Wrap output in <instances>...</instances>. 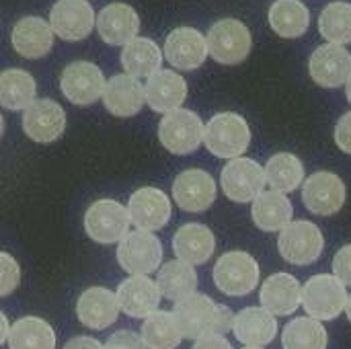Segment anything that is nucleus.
Segmentation results:
<instances>
[{"label":"nucleus","mask_w":351,"mask_h":349,"mask_svg":"<svg viewBox=\"0 0 351 349\" xmlns=\"http://www.w3.org/2000/svg\"><path fill=\"white\" fill-rule=\"evenodd\" d=\"M173 315L183 339L195 341L208 335H224L232 331L234 321V315L228 306L216 304L210 296L197 292L175 302Z\"/></svg>","instance_id":"nucleus-1"},{"label":"nucleus","mask_w":351,"mask_h":349,"mask_svg":"<svg viewBox=\"0 0 351 349\" xmlns=\"http://www.w3.org/2000/svg\"><path fill=\"white\" fill-rule=\"evenodd\" d=\"M204 144L218 158H239L251 144V128L239 113H216L204 125Z\"/></svg>","instance_id":"nucleus-2"},{"label":"nucleus","mask_w":351,"mask_h":349,"mask_svg":"<svg viewBox=\"0 0 351 349\" xmlns=\"http://www.w3.org/2000/svg\"><path fill=\"white\" fill-rule=\"evenodd\" d=\"M261 272L253 255L245 251H228L214 265L216 288L232 298L251 294L259 284Z\"/></svg>","instance_id":"nucleus-3"},{"label":"nucleus","mask_w":351,"mask_h":349,"mask_svg":"<svg viewBox=\"0 0 351 349\" xmlns=\"http://www.w3.org/2000/svg\"><path fill=\"white\" fill-rule=\"evenodd\" d=\"M348 296L346 286L335 276L319 274L304 284L300 306H304V313L315 321H333L346 311Z\"/></svg>","instance_id":"nucleus-4"},{"label":"nucleus","mask_w":351,"mask_h":349,"mask_svg":"<svg viewBox=\"0 0 351 349\" xmlns=\"http://www.w3.org/2000/svg\"><path fill=\"white\" fill-rule=\"evenodd\" d=\"M278 249L284 261H288L290 265L306 267L323 255L325 237L317 224L308 220H296L280 230Z\"/></svg>","instance_id":"nucleus-5"},{"label":"nucleus","mask_w":351,"mask_h":349,"mask_svg":"<svg viewBox=\"0 0 351 349\" xmlns=\"http://www.w3.org/2000/svg\"><path fill=\"white\" fill-rule=\"evenodd\" d=\"M158 140L171 154H191L204 142V121L189 109L169 111L158 123Z\"/></svg>","instance_id":"nucleus-6"},{"label":"nucleus","mask_w":351,"mask_h":349,"mask_svg":"<svg viewBox=\"0 0 351 349\" xmlns=\"http://www.w3.org/2000/svg\"><path fill=\"white\" fill-rule=\"evenodd\" d=\"M117 261L130 276H150L162 265V245L154 232H128L119 241Z\"/></svg>","instance_id":"nucleus-7"},{"label":"nucleus","mask_w":351,"mask_h":349,"mask_svg":"<svg viewBox=\"0 0 351 349\" xmlns=\"http://www.w3.org/2000/svg\"><path fill=\"white\" fill-rule=\"evenodd\" d=\"M206 43H208V53L216 62L232 66L247 60L253 39L245 23L237 19H222L210 27Z\"/></svg>","instance_id":"nucleus-8"},{"label":"nucleus","mask_w":351,"mask_h":349,"mask_svg":"<svg viewBox=\"0 0 351 349\" xmlns=\"http://www.w3.org/2000/svg\"><path fill=\"white\" fill-rule=\"evenodd\" d=\"M128 208L115 200H97L84 214V230L99 245L119 243L130 232Z\"/></svg>","instance_id":"nucleus-9"},{"label":"nucleus","mask_w":351,"mask_h":349,"mask_svg":"<svg viewBox=\"0 0 351 349\" xmlns=\"http://www.w3.org/2000/svg\"><path fill=\"white\" fill-rule=\"evenodd\" d=\"M220 185L224 195L237 204H249L263 193L265 173L253 158H232L220 173Z\"/></svg>","instance_id":"nucleus-10"},{"label":"nucleus","mask_w":351,"mask_h":349,"mask_svg":"<svg viewBox=\"0 0 351 349\" xmlns=\"http://www.w3.org/2000/svg\"><path fill=\"white\" fill-rule=\"evenodd\" d=\"M62 95L74 105H93L103 97L105 91V76L103 70L93 62H72L62 70L60 76Z\"/></svg>","instance_id":"nucleus-11"},{"label":"nucleus","mask_w":351,"mask_h":349,"mask_svg":"<svg viewBox=\"0 0 351 349\" xmlns=\"http://www.w3.org/2000/svg\"><path fill=\"white\" fill-rule=\"evenodd\" d=\"M346 183L331 171L313 173L302 183V204L317 216H333L346 204Z\"/></svg>","instance_id":"nucleus-12"},{"label":"nucleus","mask_w":351,"mask_h":349,"mask_svg":"<svg viewBox=\"0 0 351 349\" xmlns=\"http://www.w3.org/2000/svg\"><path fill=\"white\" fill-rule=\"evenodd\" d=\"M173 214L169 195L158 187H140L128 202L130 222L138 230L154 232L169 224Z\"/></svg>","instance_id":"nucleus-13"},{"label":"nucleus","mask_w":351,"mask_h":349,"mask_svg":"<svg viewBox=\"0 0 351 349\" xmlns=\"http://www.w3.org/2000/svg\"><path fill=\"white\" fill-rule=\"evenodd\" d=\"M216 181L204 169H187L173 181V200L183 212H206L216 200Z\"/></svg>","instance_id":"nucleus-14"},{"label":"nucleus","mask_w":351,"mask_h":349,"mask_svg":"<svg viewBox=\"0 0 351 349\" xmlns=\"http://www.w3.org/2000/svg\"><path fill=\"white\" fill-rule=\"evenodd\" d=\"M23 130L33 142H56L66 130V111L53 99H35L23 113Z\"/></svg>","instance_id":"nucleus-15"},{"label":"nucleus","mask_w":351,"mask_h":349,"mask_svg":"<svg viewBox=\"0 0 351 349\" xmlns=\"http://www.w3.org/2000/svg\"><path fill=\"white\" fill-rule=\"evenodd\" d=\"M51 31L64 41H80L95 27V12L86 0H58L49 12Z\"/></svg>","instance_id":"nucleus-16"},{"label":"nucleus","mask_w":351,"mask_h":349,"mask_svg":"<svg viewBox=\"0 0 351 349\" xmlns=\"http://www.w3.org/2000/svg\"><path fill=\"white\" fill-rule=\"evenodd\" d=\"M311 76L325 88H337L351 76V53L343 45H321L313 51L308 62Z\"/></svg>","instance_id":"nucleus-17"},{"label":"nucleus","mask_w":351,"mask_h":349,"mask_svg":"<svg viewBox=\"0 0 351 349\" xmlns=\"http://www.w3.org/2000/svg\"><path fill=\"white\" fill-rule=\"evenodd\" d=\"M119 311H123L132 319H146L158 311L160 290L154 280L148 276H130L123 280L115 292Z\"/></svg>","instance_id":"nucleus-18"},{"label":"nucleus","mask_w":351,"mask_h":349,"mask_svg":"<svg viewBox=\"0 0 351 349\" xmlns=\"http://www.w3.org/2000/svg\"><path fill=\"white\" fill-rule=\"evenodd\" d=\"M206 37L193 27H177L165 41V58L179 70H195L206 62Z\"/></svg>","instance_id":"nucleus-19"},{"label":"nucleus","mask_w":351,"mask_h":349,"mask_svg":"<svg viewBox=\"0 0 351 349\" xmlns=\"http://www.w3.org/2000/svg\"><path fill=\"white\" fill-rule=\"evenodd\" d=\"M95 27L99 31V37L105 43H109V45H125L128 41L138 37L140 16L130 4L111 2L99 12V16L95 19Z\"/></svg>","instance_id":"nucleus-20"},{"label":"nucleus","mask_w":351,"mask_h":349,"mask_svg":"<svg viewBox=\"0 0 351 349\" xmlns=\"http://www.w3.org/2000/svg\"><path fill=\"white\" fill-rule=\"evenodd\" d=\"M144 99L156 113H169L187 99V82L175 70H158L144 84Z\"/></svg>","instance_id":"nucleus-21"},{"label":"nucleus","mask_w":351,"mask_h":349,"mask_svg":"<svg viewBox=\"0 0 351 349\" xmlns=\"http://www.w3.org/2000/svg\"><path fill=\"white\" fill-rule=\"evenodd\" d=\"M261 309H265L274 317H288L294 315L302 302V286L290 274H274L269 276L259 292Z\"/></svg>","instance_id":"nucleus-22"},{"label":"nucleus","mask_w":351,"mask_h":349,"mask_svg":"<svg viewBox=\"0 0 351 349\" xmlns=\"http://www.w3.org/2000/svg\"><path fill=\"white\" fill-rule=\"evenodd\" d=\"M76 315L84 327L95 329V331H103V329L111 327L119 317L117 296L111 290L101 288V286L88 288L78 296Z\"/></svg>","instance_id":"nucleus-23"},{"label":"nucleus","mask_w":351,"mask_h":349,"mask_svg":"<svg viewBox=\"0 0 351 349\" xmlns=\"http://www.w3.org/2000/svg\"><path fill=\"white\" fill-rule=\"evenodd\" d=\"M232 333L239 344L247 348H263L269 346L278 335V319L269 315L265 309L247 306L234 315Z\"/></svg>","instance_id":"nucleus-24"},{"label":"nucleus","mask_w":351,"mask_h":349,"mask_svg":"<svg viewBox=\"0 0 351 349\" xmlns=\"http://www.w3.org/2000/svg\"><path fill=\"white\" fill-rule=\"evenodd\" d=\"M173 251L179 261L189 265H204L216 251L214 232L199 222L183 224L173 237Z\"/></svg>","instance_id":"nucleus-25"},{"label":"nucleus","mask_w":351,"mask_h":349,"mask_svg":"<svg viewBox=\"0 0 351 349\" xmlns=\"http://www.w3.org/2000/svg\"><path fill=\"white\" fill-rule=\"evenodd\" d=\"M103 103L115 117H132L144 107V84L130 74H115L105 82Z\"/></svg>","instance_id":"nucleus-26"},{"label":"nucleus","mask_w":351,"mask_h":349,"mask_svg":"<svg viewBox=\"0 0 351 349\" xmlns=\"http://www.w3.org/2000/svg\"><path fill=\"white\" fill-rule=\"evenodd\" d=\"M12 47L19 56L37 60L53 47V31L41 16H25L12 27Z\"/></svg>","instance_id":"nucleus-27"},{"label":"nucleus","mask_w":351,"mask_h":349,"mask_svg":"<svg viewBox=\"0 0 351 349\" xmlns=\"http://www.w3.org/2000/svg\"><path fill=\"white\" fill-rule=\"evenodd\" d=\"M251 216H253V222L259 230L280 232L282 228H286L292 222L294 206L284 193L269 189V191H263L259 197L253 200Z\"/></svg>","instance_id":"nucleus-28"},{"label":"nucleus","mask_w":351,"mask_h":349,"mask_svg":"<svg viewBox=\"0 0 351 349\" xmlns=\"http://www.w3.org/2000/svg\"><path fill=\"white\" fill-rule=\"evenodd\" d=\"M265 185L278 193H292L304 183V165L292 152H278L269 156L263 167Z\"/></svg>","instance_id":"nucleus-29"},{"label":"nucleus","mask_w":351,"mask_h":349,"mask_svg":"<svg viewBox=\"0 0 351 349\" xmlns=\"http://www.w3.org/2000/svg\"><path fill=\"white\" fill-rule=\"evenodd\" d=\"M37 97L35 78L21 68L0 72V105L8 111H25Z\"/></svg>","instance_id":"nucleus-30"},{"label":"nucleus","mask_w":351,"mask_h":349,"mask_svg":"<svg viewBox=\"0 0 351 349\" xmlns=\"http://www.w3.org/2000/svg\"><path fill=\"white\" fill-rule=\"evenodd\" d=\"M121 64L125 68V74H130L134 78H142V76L148 78V76H152L154 72L160 70L162 51L152 39L134 37L132 41H128L123 45Z\"/></svg>","instance_id":"nucleus-31"},{"label":"nucleus","mask_w":351,"mask_h":349,"mask_svg":"<svg viewBox=\"0 0 351 349\" xmlns=\"http://www.w3.org/2000/svg\"><path fill=\"white\" fill-rule=\"evenodd\" d=\"M156 286L160 290V296H165L171 302H179L185 296L193 294L197 288V274L193 265L183 263L179 259L167 261L156 276Z\"/></svg>","instance_id":"nucleus-32"},{"label":"nucleus","mask_w":351,"mask_h":349,"mask_svg":"<svg viewBox=\"0 0 351 349\" xmlns=\"http://www.w3.org/2000/svg\"><path fill=\"white\" fill-rule=\"evenodd\" d=\"M10 349H56V333L51 325L39 317H23L8 331Z\"/></svg>","instance_id":"nucleus-33"},{"label":"nucleus","mask_w":351,"mask_h":349,"mask_svg":"<svg viewBox=\"0 0 351 349\" xmlns=\"http://www.w3.org/2000/svg\"><path fill=\"white\" fill-rule=\"evenodd\" d=\"M271 29L288 39L300 37L311 25V12L300 0H276L269 6Z\"/></svg>","instance_id":"nucleus-34"},{"label":"nucleus","mask_w":351,"mask_h":349,"mask_svg":"<svg viewBox=\"0 0 351 349\" xmlns=\"http://www.w3.org/2000/svg\"><path fill=\"white\" fill-rule=\"evenodd\" d=\"M140 337L146 349H175L183 341L175 315L169 311H156L150 317H146Z\"/></svg>","instance_id":"nucleus-35"},{"label":"nucleus","mask_w":351,"mask_h":349,"mask_svg":"<svg viewBox=\"0 0 351 349\" xmlns=\"http://www.w3.org/2000/svg\"><path fill=\"white\" fill-rule=\"evenodd\" d=\"M329 335L321 321L311 317L292 319L282 331L284 349H327Z\"/></svg>","instance_id":"nucleus-36"},{"label":"nucleus","mask_w":351,"mask_h":349,"mask_svg":"<svg viewBox=\"0 0 351 349\" xmlns=\"http://www.w3.org/2000/svg\"><path fill=\"white\" fill-rule=\"evenodd\" d=\"M319 33L333 45L351 43V4L331 2L319 16Z\"/></svg>","instance_id":"nucleus-37"},{"label":"nucleus","mask_w":351,"mask_h":349,"mask_svg":"<svg viewBox=\"0 0 351 349\" xmlns=\"http://www.w3.org/2000/svg\"><path fill=\"white\" fill-rule=\"evenodd\" d=\"M21 282V267L16 259L4 251H0V298L12 294Z\"/></svg>","instance_id":"nucleus-38"},{"label":"nucleus","mask_w":351,"mask_h":349,"mask_svg":"<svg viewBox=\"0 0 351 349\" xmlns=\"http://www.w3.org/2000/svg\"><path fill=\"white\" fill-rule=\"evenodd\" d=\"M333 276L351 288V245L341 247L333 257Z\"/></svg>","instance_id":"nucleus-39"},{"label":"nucleus","mask_w":351,"mask_h":349,"mask_svg":"<svg viewBox=\"0 0 351 349\" xmlns=\"http://www.w3.org/2000/svg\"><path fill=\"white\" fill-rule=\"evenodd\" d=\"M103 349H146V346L140 335L132 331H117L115 335L107 339Z\"/></svg>","instance_id":"nucleus-40"},{"label":"nucleus","mask_w":351,"mask_h":349,"mask_svg":"<svg viewBox=\"0 0 351 349\" xmlns=\"http://www.w3.org/2000/svg\"><path fill=\"white\" fill-rule=\"evenodd\" d=\"M335 144L341 152L351 154V111L343 113L335 125Z\"/></svg>","instance_id":"nucleus-41"},{"label":"nucleus","mask_w":351,"mask_h":349,"mask_svg":"<svg viewBox=\"0 0 351 349\" xmlns=\"http://www.w3.org/2000/svg\"><path fill=\"white\" fill-rule=\"evenodd\" d=\"M191 349H232V346L224 335H208L197 339Z\"/></svg>","instance_id":"nucleus-42"},{"label":"nucleus","mask_w":351,"mask_h":349,"mask_svg":"<svg viewBox=\"0 0 351 349\" xmlns=\"http://www.w3.org/2000/svg\"><path fill=\"white\" fill-rule=\"evenodd\" d=\"M64 349H103V344H99L95 337H74L64 346Z\"/></svg>","instance_id":"nucleus-43"},{"label":"nucleus","mask_w":351,"mask_h":349,"mask_svg":"<svg viewBox=\"0 0 351 349\" xmlns=\"http://www.w3.org/2000/svg\"><path fill=\"white\" fill-rule=\"evenodd\" d=\"M8 331H10V323H8L6 315L0 311V346L8 339Z\"/></svg>","instance_id":"nucleus-44"},{"label":"nucleus","mask_w":351,"mask_h":349,"mask_svg":"<svg viewBox=\"0 0 351 349\" xmlns=\"http://www.w3.org/2000/svg\"><path fill=\"white\" fill-rule=\"evenodd\" d=\"M346 315H348V319H350L351 323V294L348 296V302H346Z\"/></svg>","instance_id":"nucleus-45"},{"label":"nucleus","mask_w":351,"mask_h":349,"mask_svg":"<svg viewBox=\"0 0 351 349\" xmlns=\"http://www.w3.org/2000/svg\"><path fill=\"white\" fill-rule=\"evenodd\" d=\"M346 95H348V101L351 103V76L348 78V82H346Z\"/></svg>","instance_id":"nucleus-46"},{"label":"nucleus","mask_w":351,"mask_h":349,"mask_svg":"<svg viewBox=\"0 0 351 349\" xmlns=\"http://www.w3.org/2000/svg\"><path fill=\"white\" fill-rule=\"evenodd\" d=\"M2 134H4V119H2V115H0V138H2Z\"/></svg>","instance_id":"nucleus-47"},{"label":"nucleus","mask_w":351,"mask_h":349,"mask_svg":"<svg viewBox=\"0 0 351 349\" xmlns=\"http://www.w3.org/2000/svg\"><path fill=\"white\" fill-rule=\"evenodd\" d=\"M243 349H265V348H243Z\"/></svg>","instance_id":"nucleus-48"}]
</instances>
